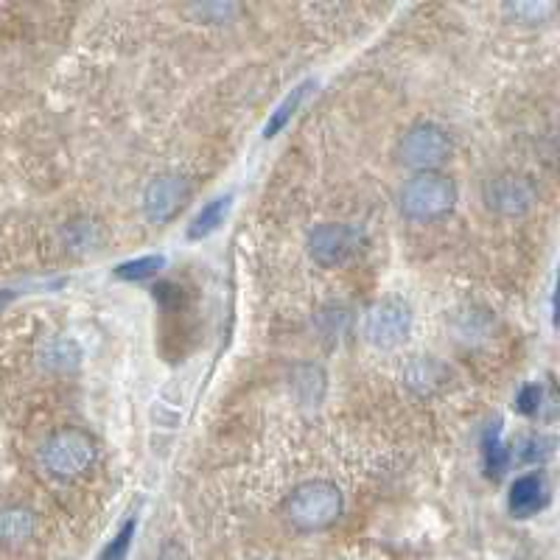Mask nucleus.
<instances>
[{
    "mask_svg": "<svg viewBox=\"0 0 560 560\" xmlns=\"http://www.w3.org/2000/svg\"><path fill=\"white\" fill-rule=\"evenodd\" d=\"M345 493L331 479H306L294 485L283 502V516L298 533H325L342 518Z\"/></svg>",
    "mask_w": 560,
    "mask_h": 560,
    "instance_id": "f257e3e1",
    "label": "nucleus"
},
{
    "mask_svg": "<svg viewBox=\"0 0 560 560\" xmlns=\"http://www.w3.org/2000/svg\"><path fill=\"white\" fill-rule=\"evenodd\" d=\"M459 202V188L446 172H420L404 179L398 210L412 224H432L452 217Z\"/></svg>",
    "mask_w": 560,
    "mask_h": 560,
    "instance_id": "f03ea898",
    "label": "nucleus"
},
{
    "mask_svg": "<svg viewBox=\"0 0 560 560\" xmlns=\"http://www.w3.org/2000/svg\"><path fill=\"white\" fill-rule=\"evenodd\" d=\"M98 443L82 427H62L45 438L39 446V463L48 477L59 482H77L96 465Z\"/></svg>",
    "mask_w": 560,
    "mask_h": 560,
    "instance_id": "7ed1b4c3",
    "label": "nucleus"
},
{
    "mask_svg": "<svg viewBox=\"0 0 560 560\" xmlns=\"http://www.w3.org/2000/svg\"><path fill=\"white\" fill-rule=\"evenodd\" d=\"M454 154V140L448 129L438 121H415L404 129L395 147V158L412 174L440 172Z\"/></svg>",
    "mask_w": 560,
    "mask_h": 560,
    "instance_id": "20e7f679",
    "label": "nucleus"
},
{
    "mask_svg": "<svg viewBox=\"0 0 560 560\" xmlns=\"http://www.w3.org/2000/svg\"><path fill=\"white\" fill-rule=\"evenodd\" d=\"M415 314L404 298H382L370 303L362 317V337L370 348L398 350L412 337Z\"/></svg>",
    "mask_w": 560,
    "mask_h": 560,
    "instance_id": "39448f33",
    "label": "nucleus"
},
{
    "mask_svg": "<svg viewBox=\"0 0 560 560\" xmlns=\"http://www.w3.org/2000/svg\"><path fill=\"white\" fill-rule=\"evenodd\" d=\"M368 247V233L348 222H323L308 233V258L323 269H337L353 261Z\"/></svg>",
    "mask_w": 560,
    "mask_h": 560,
    "instance_id": "423d86ee",
    "label": "nucleus"
},
{
    "mask_svg": "<svg viewBox=\"0 0 560 560\" xmlns=\"http://www.w3.org/2000/svg\"><path fill=\"white\" fill-rule=\"evenodd\" d=\"M194 199V185L185 174L163 172L149 179L143 188V217L154 228H166L188 208Z\"/></svg>",
    "mask_w": 560,
    "mask_h": 560,
    "instance_id": "0eeeda50",
    "label": "nucleus"
},
{
    "mask_svg": "<svg viewBox=\"0 0 560 560\" xmlns=\"http://www.w3.org/2000/svg\"><path fill=\"white\" fill-rule=\"evenodd\" d=\"M482 202L485 208L499 213V217L516 219L533 210V205L538 202V194H535V185L529 183L527 177L504 172L497 174V177L485 179Z\"/></svg>",
    "mask_w": 560,
    "mask_h": 560,
    "instance_id": "6e6552de",
    "label": "nucleus"
},
{
    "mask_svg": "<svg viewBox=\"0 0 560 560\" xmlns=\"http://www.w3.org/2000/svg\"><path fill=\"white\" fill-rule=\"evenodd\" d=\"M549 504V482L541 471L524 474L510 485L508 510L513 518H533Z\"/></svg>",
    "mask_w": 560,
    "mask_h": 560,
    "instance_id": "1a4fd4ad",
    "label": "nucleus"
},
{
    "mask_svg": "<svg viewBox=\"0 0 560 560\" xmlns=\"http://www.w3.org/2000/svg\"><path fill=\"white\" fill-rule=\"evenodd\" d=\"M39 518L26 504H3L0 508V547L20 549L37 535Z\"/></svg>",
    "mask_w": 560,
    "mask_h": 560,
    "instance_id": "9d476101",
    "label": "nucleus"
},
{
    "mask_svg": "<svg viewBox=\"0 0 560 560\" xmlns=\"http://www.w3.org/2000/svg\"><path fill=\"white\" fill-rule=\"evenodd\" d=\"M401 378L415 395H432L438 393L440 387H446L448 370L443 368L434 357H415L412 362L404 368Z\"/></svg>",
    "mask_w": 560,
    "mask_h": 560,
    "instance_id": "9b49d317",
    "label": "nucleus"
},
{
    "mask_svg": "<svg viewBox=\"0 0 560 560\" xmlns=\"http://www.w3.org/2000/svg\"><path fill=\"white\" fill-rule=\"evenodd\" d=\"M513 452L504 443L502 420H493L482 434V468L488 479H502L510 468Z\"/></svg>",
    "mask_w": 560,
    "mask_h": 560,
    "instance_id": "f8f14e48",
    "label": "nucleus"
},
{
    "mask_svg": "<svg viewBox=\"0 0 560 560\" xmlns=\"http://www.w3.org/2000/svg\"><path fill=\"white\" fill-rule=\"evenodd\" d=\"M79 362H82V348L70 337H54L45 339L39 345V364L45 370H54V373H68V370H77Z\"/></svg>",
    "mask_w": 560,
    "mask_h": 560,
    "instance_id": "ddd939ff",
    "label": "nucleus"
},
{
    "mask_svg": "<svg viewBox=\"0 0 560 560\" xmlns=\"http://www.w3.org/2000/svg\"><path fill=\"white\" fill-rule=\"evenodd\" d=\"M230 205H233V194H222V197H213L208 205H202V210L188 224V238L202 242V238L213 236L224 224V219H228Z\"/></svg>",
    "mask_w": 560,
    "mask_h": 560,
    "instance_id": "4468645a",
    "label": "nucleus"
},
{
    "mask_svg": "<svg viewBox=\"0 0 560 560\" xmlns=\"http://www.w3.org/2000/svg\"><path fill=\"white\" fill-rule=\"evenodd\" d=\"M292 389L300 407H319L325 395V370L319 364H300L294 368Z\"/></svg>",
    "mask_w": 560,
    "mask_h": 560,
    "instance_id": "2eb2a0df",
    "label": "nucleus"
},
{
    "mask_svg": "<svg viewBox=\"0 0 560 560\" xmlns=\"http://www.w3.org/2000/svg\"><path fill=\"white\" fill-rule=\"evenodd\" d=\"M314 84H317V82H314V79H306V82H300L298 88H294L292 93H289V96L278 104V107H275V113L269 115L267 127H264V138L269 140V138H275V135H280V132H283V129H287V124L292 121L294 113H298V109H300V104L306 102V96H308V93H312Z\"/></svg>",
    "mask_w": 560,
    "mask_h": 560,
    "instance_id": "dca6fc26",
    "label": "nucleus"
},
{
    "mask_svg": "<svg viewBox=\"0 0 560 560\" xmlns=\"http://www.w3.org/2000/svg\"><path fill=\"white\" fill-rule=\"evenodd\" d=\"M166 269V255H140V258H129V261L118 264L113 275L118 280H129V283H140V280H152Z\"/></svg>",
    "mask_w": 560,
    "mask_h": 560,
    "instance_id": "f3484780",
    "label": "nucleus"
},
{
    "mask_svg": "<svg viewBox=\"0 0 560 560\" xmlns=\"http://www.w3.org/2000/svg\"><path fill=\"white\" fill-rule=\"evenodd\" d=\"M135 529H138V522H135V518H127L124 527L113 535V541H109L107 547H104V552L98 555V560H127L129 549H132Z\"/></svg>",
    "mask_w": 560,
    "mask_h": 560,
    "instance_id": "a211bd4d",
    "label": "nucleus"
},
{
    "mask_svg": "<svg viewBox=\"0 0 560 560\" xmlns=\"http://www.w3.org/2000/svg\"><path fill=\"white\" fill-rule=\"evenodd\" d=\"M541 401H544L541 384H527V387L518 389L516 409L522 415H538V409H541Z\"/></svg>",
    "mask_w": 560,
    "mask_h": 560,
    "instance_id": "6ab92c4d",
    "label": "nucleus"
}]
</instances>
